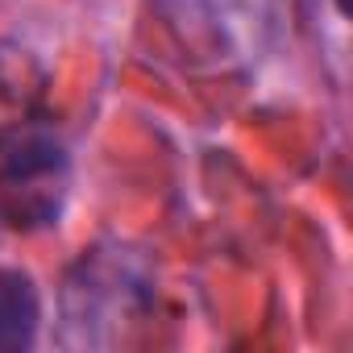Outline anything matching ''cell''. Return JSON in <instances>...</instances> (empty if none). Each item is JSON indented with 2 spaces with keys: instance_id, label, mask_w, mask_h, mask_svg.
Masks as SVG:
<instances>
[{
  "instance_id": "cell-1",
  "label": "cell",
  "mask_w": 353,
  "mask_h": 353,
  "mask_svg": "<svg viewBox=\"0 0 353 353\" xmlns=\"http://www.w3.org/2000/svg\"><path fill=\"white\" fill-rule=\"evenodd\" d=\"M150 299V274L137 266L133 254L121 245L83 250V258L67 274L63 291V320L67 345H112L125 324H137Z\"/></svg>"
},
{
  "instance_id": "cell-2",
  "label": "cell",
  "mask_w": 353,
  "mask_h": 353,
  "mask_svg": "<svg viewBox=\"0 0 353 353\" xmlns=\"http://www.w3.org/2000/svg\"><path fill=\"white\" fill-rule=\"evenodd\" d=\"M67 150L34 121L0 129V212L17 229H46L67 204Z\"/></svg>"
},
{
  "instance_id": "cell-3",
  "label": "cell",
  "mask_w": 353,
  "mask_h": 353,
  "mask_svg": "<svg viewBox=\"0 0 353 353\" xmlns=\"http://www.w3.org/2000/svg\"><path fill=\"white\" fill-rule=\"evenodd\" d=\"M183 50L212 67L258 59L270 26V0H154Z\"/></svg>"
},
{
  "instance_id": "cell-4",
  "label": "cell",
  "mask_w": 353,
  "mask_h": 353,
  "mask_svg": "<svg viewBox=\"0 0 353 353\" xmlns=\"http://www.w3.org/2000/svg\"><path fill=\"white\" fill-rule=\"evenodd\" d=\"M42 299L26 270H0V353L30 349L38 336Z\"/></svg>"
}]
</instances>
